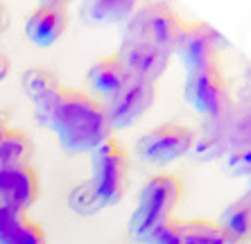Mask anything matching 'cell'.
I'll return each mask as SVG.
<instances>
[{"label":"cell","instance_id":"obj_1","mask_svg":"<svg viewBox=\"0 0 251 244\" xmlns=\"http://www.w3.org/2000/svg\"><path fill=\"white\" fill-rule=\"evenodd\" d=\"M34 116L39 124L57 134L59 145L68 154H91L111 138L104 102L79 88L59 86L34 99Z\"/></svg>","mask_w":251,"mask_h":244},{"label":"cell","instance_id":"obj_2","mask_svg":"<svg viewBox=\"0 0 251 244\" xmlns=\"http://www.w3.org/2000/svg\"><path fill=\"white\" fill-rule=\"evenodd\" d=\"M127 149L116 138H106L91 151V179L73 188L68 197L70 208L79 215H95L118 203L127 190Z\"/></svg>","mask_w":251,"mask_h":244},{"label":"cell","instance_id":"obj_3","mask_svg":"<svg viewBox=\"0 0 251 244\" xmlns=\"http://www.w3.org/2000/svg\"><path fill=\"white\" fill-rule=\"evenodd\" d=\"M181 192V181L172 174H156L145 181L138 192L134 215L129 217V238L140 244L152 242L154 235L172 221Z\"/></svg>","mask_w":251,"mask_h":244},{"label":"cell","instance_id":"obj_4","mask_svg":"<svg viewBox=\"0 0 251 244\" xmlns=\"http://www.w3.org/2000/svg\"><path fill=\"white\" fill-rule=\"evenodd\" d=\"M183 27L181 16L161 0H152L136 7V12L125 23V41H143L150 46H156L168 54L175 52L176 39Z\"/></svg>","mask_w":251,"mask_h":244},{"label":"cell","instance_id":"obj_5","mask_svg":"<svg viewBox=\"0 0 251 244\" xmlns=\"http://www.w3.org/2000/svg\"><path fill=\"white\" fill-rule=\"evenodd\" d=\"M195 131L181 122H163L138 138L136 156L152 165H168L179 161L195 147Z\"/></svg>","mask_w":251,"mask_h":244},{"label":"cell","instance_id":"obj_6","mask_svg":"<svg viewBox=\"0 0 251 244\" xmlns=\"http://www.w3.org/2000/svg\"><path fill=\"white\" fill-rule=\"evenodd\" d=\"M183 95L188 104L208 120L224 118L228 109V86L220 70V64H208L186 73Z\"/></svg>","mask_w":251,"mask_h":244},{"label":"cell","instance_id":"obj_7","mask_svg":"<svg viewBox=\"0 0 251 244\" xmlns=\"http://www.w3.org/2000/svg\"><path fill=\"white\" fill-rule=\"evenodd\" d=\"M154 99H156V81L129 75L123 86L111 98H106V120H109L111 129L131 127L134 122H138L143 113L152 109Z\"/></svg>","mask_w":251,"mask_h":244},{"label":"cell","instance_id":"obj_8","mask_svg":"<svg viewBox=\"0 0 251 244\" xmlns=\"http://www.w3.org/2000/svg\"><path fill=\"white\" fill-rule=\"evenodd\" d=\"M217 48H220V36L215 29L204 21H193V23H183L175 52L181 59L186 73H190V70H197L201 66L215 64Z\"/></svg>","mask_w":251,"mask_h":244},{"label":"cell","instance_id":"obj_9","mask_svg":"<svg viewBox=\"0 0 251 244\" xmlns=\"http://www.w3.org/2000/svg\"><path fill=\"white\" fill-rule=\"evenodd\" d=\"M41 195L39 174L32 165H0V206L25 213Z\"/></svg>","mask_w":251,"mask_h":244},{"label":"cell","instance_id":"obj_10","mask_svg":"<svg viewBox=\"0 0 251 244\" xmlns=\"http://www.w3.org/2000/svg\"><path fill=\"white\" fill-rule=\"evenodd\" d=\"M118 57L123 61L127 75L143 77V79H152V81H156L158 77L163 75L170 64V54L165 50H161L156 46H150V43H143V41L123 39Z\"/></svg>","mask_w":251,"mask_h":244},{"label":"cell","instance_id":"obj_11","mask_svg":"<svg viewBox=\"0 0 251 244\" xmlns=\"http://www.w3.org/2000/svg\"><path fill=\"white\" fill-rule=\"evenodd\" d=\"M68 27V9L57 2H41L25 21V34L39 48H50Z\"/></svg>","mask_w":251,"mask_h":244},{"label":"cell","instance_id":"obj_12","mask_svg":"<svg viewBox=\"0 0 251 244\" xmlns=\"http://www.w3.org/2000/svg\"><path fill=\"white\" fill-rule=\"evenodd\" d=\"M0 244H48L41 224L25 213L0 206Z\"/></svg>","mask_w":251,"mask_h":244},{"label":"cell","instance_id":"obj_13","mask_svg":"<svg viewBox=\"0 0 251 244\" xmlns=\"http://www.w3.org/2000/svg\"><path fill=\"white\" fill-rule=\"evenodd\" d=\"M127 77H129L127 70H125V66L118 54L98 59V61H93L86 70V84L93 88L95 93H102V95H106V98H111L118 88L125 84Z\"/></svg>","mask_w":251,"mask_h":244},{"label":"cell","instance_id":"obj_14","mask_svg":"<svg viewBox=\"0 0 251 244\" xmlns=\"http://www.w3.org/2000/svg\"><path fill=\"white\" fill-rule=\"evenodd\" d=\"M220 228L224 231L233 244H242L251 240V199L245 197L240 201H233L224 210Z\"/></svg>","mask_w":251,"mask_h":244},{"label":"cell","instance_id":"obj_15","mask_svg":"<svg viewBox=\"0 0 251 244\" xmlns=\"http://www.w3.org/2000/svg\"><path fill=\"white\" fill-rule=\"evenodd\" d=\"M176 231L179 244H233L224 235L220 224L204 220H188V221H172Z\"/></svg>","mask_w":251,"mask_h":244},{"label":"cell","instance_id":"obj_16","mask_svg":"<svg viewBox=\"0 0 251 244\" xmlns=\"http://www.w3.org/2000/svg\"><path fill=\"white\" fill-rule=\"evenodd\" d=\"M138 0H84V16L95 23H120L136 12Z\"/></svg>","mask_w":251,"mask_h":244},{"label":"cell","instance_id":"obj_17","mask_svg":"<svg viewBox=\"0 0 251 244\" xmlns=\"http://www.w3.org/2000/svg\"><path fill=\"white\" fill-rule=\"evenodd\" d=\"M34 143L25 131L7 129L0 140V165H29Z\"/></svg>","mask_w":251,"mask_h":244},{"label":"cell","instance_id":"obj_18","mask_svg":"<svg viewBox=\"0 0 251 244\" xmlns=\"http://www.w3.org/2000/svg\"><path fill=\"white\" fill-rule=\"evenodd\" d=\"M59 77L54 70L46 68V66H32L23 73V91L32 98V102L43 95L52 93L54 88H59Z\"/></svg>","mask_w":251,"mask_h":244},{"label":"cell","instance_id":"obj_19","mask_svg":"<svg viewBox=\"0 0 251 244\" xmlns=\"http://www.w3.org/2000/svg\"><path fill=\"white\" fill-rule=\"evenodd\" d=\"M228 170L235 176H249L251 174V145L242 147V149L233 151L228 156Z\"/></svg>","mask_w":251,"mask_h":244},{"label":"cell","instance_id":"obj_20","mask_svg":"<svg viewBox=\"0 0 251 244\" xmlns=\"http://www.w3.org/2000/svg\"><path fill=\"white\" fill-rule=\"evenodd\" d=\"M150 244H179V240H176V231H175V224L170 221L168 226H163L161 231L156 233L152 238V242Z\"/></svg>","mask_w":251,"mask_h":244},{"label":"cell","instance_id":"obj_21","mask_svg":"<svg viewBox=\"0 0 251 244\" xmlns=\"http://www.w3.org/2000/svg\"><path fill=\"white\" fill-rule=\"evenodd\" d=\"M9 68H12V64H9V57L0 52V81L7 79V75H9Z\"/></svg>","mask_w":251,"mask_h":244},{"label":"cell","instance_id":"obj_22","mask_svg":"<svg viewBox=\"0 0 251 244\" xmlns=\"http://www.w3.org/2000/svg\"><path fill=\"white\" fill-rule=\"evenodd\" d=\"M7 124H5V120H2V118H0V140H2V136H5V131H7Z\"/></svg>","mask_w":251,"mask_h":244},{"label":"cell","instance_id":"obj_23","mask_svg":"<svg viewBox=\"0 0 251 244\" xmlns=\"http://www.w3.org/2000/svg\"><path fill=\"white\" fill-rule=\"evenodd\" d=\"M41 2H57V5H66V2H70V0H41Z\"/></svg>","mask_w":251,"mask_h":244}]
</instances>
